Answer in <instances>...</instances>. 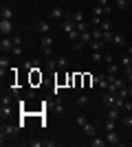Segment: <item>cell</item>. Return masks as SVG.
<instances>
[{
	"mask_svg": "<svg viewBox=\"0 0 132 147\" xmlns=\"http://www.w3.org/2000/svg\"><path fill=\"white\" fill-rule=\"evenodd\" d=\"M11 40H13V46H20V44H22V37L20 35H13Z\"/></svg>",
	"mask_w": 132,
	"mask_h": 147,
	"instance_id": "cell-39",
	"label": "cell"
},
{
	"mask_svg": "<svg viewBox=\"0 0 132 147\" xmlns=\"http://www.w3.org/2000/svg\"><path fill=\"white\" fill-rule=\"evenodd\" d=\"M13 103V97H9V94H2V99H0V105H11Z\"/></svg>",
	"mask_w": 132,
	"mask_h": 147,
	"instance_id": "cell-32",
	"label": "cell"
},
{
	"mask_svg": "<svg viewBox=\"0 0 132 147\" xmlns=\"http://www.w3.org/2000/svg\"><path fill=\"white\" fill-rule=\"evenodd\" d=\"M128 2H130V0H114V7L123 11V9H126V7H128Z\"/></svg>",
	"mask_w": 132,
	"mask_h": 147,
	"instance_id": "cell-34",
	"label": "cell"
},
{
	"mask_svg": "<svg viewBox=\"0 0 132 147\" xmlns=\"http://www.w3.org/2000/svg\"><path fill=\"white\" fill-rule=\"evenodd\" d=\"M88 46H90V51H101L104 46H106V42H104V40H90Z\"/></svg>",
	"mask_w": 132,
	"mask_h": 147,
	"instance_id": "cell-11",
	"label": "cell"
},
{
	"mask_svg": "<svg viewBox=\"0 0 132 147\" xmlns=\"http://www.w3.org/2000/svg\"><path fill=\"white\" fill-rule=\"evenodd\" d=\"M108 2H110V0H97V5H99V7H106Z\"/></svg>",
	"mask_w": 132,
	"mask_h": 147,
	"instance_id": "cell-45",
	"label": "cell"
},
{
	"mask_svg": "<svg viewBox=\"0 0 132 147\" xmlns=\"http://www.w3.org/2000/svg\"><path fill=\"white\" fill-rule=\"evenodd\" d=\"M128 92H130V97H132V84H130V86H128Z\"/></svg>",
	"mask_w": 132,
	"mask_h": 147,
	"instance_id": "cell-47",
	"label": "cell"
},
{
	"mask_svg": "<svg viewBox=\"0 0 132 147\" xmlns=\"http://www.w3.org/2000/svg\"><path fill=\"white\" fill-rule=\"evenodd\" d=\"M106 143L108 145H119L121 143V136L117 134V129H110V132L106 134Z\"/></svg>",
	"mask_w": 132,
	"mask_h": 147,
	"instance_id": "cell-3",
	"label": "cell"
},
{
	"mask_svg": "<svg viewBox=\"0 0 132 147\" xmlns=\"http://www.w3.org/2000/svg\"><path fill=\"white\" fill-rule=\"evenodd\" d=\"M112 44H114V46H126V37L119 35V33H114V35H112Z\"/></svg>",
	"mask_w": 132,
	"mask_h": 147,
	"instance_id": "cell-18",
	"label": "cell"
},
{
	"mask_svg": "<svg viewBox=\"0 0 132 147\" xmlns=\"http://www.w3.org/2000/svg\"><path fill=\"white\" fill-rule=\"evenodd\" d=\"M93 59L97 61V64H99V61H104V55H101L99 51H95V53H93Z\"/></svg>",
	"mask_w": 132,
	"mask_h": 147,
	"instance_id": "cell-38",
	"label": "cell"
},
{
	"mask_svg": "<svg viewBox=\"0 0 132 147\" xmlns=\"http://www.w3.org/2000/svg\"><path fill=\"white\" fill-rule=\"evenodd\" d=\"M75 123L79 125V127H84V125L88 123V117H86V114H77V117H75Z\"/></svg>",
	"mask_w": 132,
	"mask_h": 147,
	"instance_id": "cell-22",
	"label": "cell"
},
{
	"mask_svg": "<svg viewBox=\"0 0 132 147\" xmlns=\"http://www.w3.org/2000/svg\"><path fill=\"white\" fill-rule=\"evenodd\" d=\"M119 70H121V68H119V64H114V61H112V64H108V75L117 77V73H119Z\"/></svg>",
	"mask_w": 132,
	"mask_h": 147,
	"instance_id": "cell-19",
	"label": "cell"
},
{
	"mask_svg": "<svg viewBox=\"0 0 132 147\" xmlns=\"http://www.w3.org/2000/svg\"><path fill=\"white\" fill-rule=\"evenodd\" d=\"M42 55L44 57H51V55H53V51H51V49H42Z\"/></svg>",
	"mask_w": 132,
	"mask_h": 147,
	"instance_id": "cell-42",
	"label": "cell"
},
{
	"mask_svg": "<svg viewBox=\"0 0 132 147\" xmlns=\"http://www.w3.org/2000/svg\"><path fill=\"white\" fill-rule=\"evenodd\" d=\"M101 24V18H97V16H93V26H99Z\"/></svg>",
	"mask_w": 132,
	"mask_h": 147,
	"instance_id": "cell-43",
	"label": "cell"
},
{
	"mask_svg": "<svg viewBox=\"0 0 132 147\" xmlns=\"http://www.w3.org/2000/svg\"><path fill=\"white\" fill-rule=\"evenodd\" d=\"M29 145H31V147H42V145H46V141H38V138H33V141H29Z\"/></svg>",
	"mask_w": 132,
	"mask_h": 147,
	"instance_id": "cell-36",
	"label": "cell"
},
{
	"mask_svg": "<svg viewBox=\"0 0 132 147\" xmlns=\"http://www.w3.org/2000/svg\"><path fill=\"white\" fill-rule=\"evenodd\" d=\"M97 86H99L104 92L108 90V73H101V75H97Z\"/></svg>",
	"mask_w": 132,
	"mask_h": 147,
	"instance_id": "cell-7",
	"label": "cell"
},
{
	"mask_svg": "<svg viewBox=\"0 0 132 147\" xmlns=\"http://www.w3.org/2000/svg\"><path fill=\"white\" fill-rule=\"evenodd\" d=\"M86 46H88V44H84L82 40H77V42H73V49H75V51H84Z\"/></svg>",
	"mask_w": 132,
	"mask_h": 147,
	"instance_id": "cell-35",
	"label": "cell"
},
{
	"mask_svg": "<svg viewBox=\"0 0 132 147\" xmlns=\"http://www.w3.org/2000/svg\"><path fill=\"white\" fill-rule=\"evenodd\" d=\"M104 61H106V64H112L114 57H112V55H104Z\"/></svg>",
	"mask_w": 132,
	"mask_h": 147,
	"instance_id": "cell-44",
	"label": "cell"
},
{
	"mask_svg": "<svg viewBox=\"0 0 132 147\" xmlns=\"http://www.w3.org/2000/svg\"><path fill=\"white\" fill-rule=\"evenodd\" d=\"M121 68H126V70H130V68H132V57H130V53L121 57Z\"/></svg>",
	"mask_w": 132,
	"mask_h": 147,
	"instance_id": "cell-16",
	"label": "cell"
},
{
	"mask_svg": "<svg viewBox=\"0 0 132 147\" xmlns=\"http://www.w3.org/2000/svg\"><path fill=\"white\" fill-rule=\"evenodd\" d=\"M123 112H132V97L126 99V103H123Z\"/></svg>",
	"mask_w": 132,
	"mask_h": 147,
	"instance_id": "cell-37",
	"label": "cell"
},
{
	"mask_svg": "<svg viewBox=\"0 0 132 147\" xmlns=\"http://www.w3.org/2000/svg\"><path fill=\"white\" fill-rule=\"evenodd\" d=\"M35 29H38V33H40V35H49L51 26H49V22H46V20H40V22H38V26H35Z\"/></svg>",
	"mask_w": 132,
	"mask_h": 147,
	"instance_id": "cell-9",
	"label": "cell"
},
{
	"mask_svg": "<svg viewBox=\"0 0 132 147\" xmlns=\"http://www.w3.org/2000/svg\"><path fill=\"white\" fill-rule=\"evenodd\" d=\"M70 18L75 20V24H77V22H82V20H84V11H75V13H70Z\"/></svg>",
	"mask_w": 132,
	"mask_h": 147,
	"instance_id": "cell-33",
	"label": "cell"
},
{
	"mask_svg": "<svg viewBox=\"0 0 132 147\" xmlns=\"http://www.w3.org/2000/svg\"><path fill=\"white\" fill-rule=\"evenodd\" d=\"M0 18H5V20H11V18H13V11H11V7H2V9H0Z\"/></svg>",
	"mask_w": 132,
	"mask_h": 147,
	"instance_id": "cell-17",
	"label": "cell"
},
{
	"mask_svg": "<svg viewBox=\"0 0 132 147\" xmlns=\"http://www.w3.org/2000/svg\"><path fill=\"white\" fill-rule=\"evenodd\" d=\"M75 29L79 31V33H84V31H90V24H88V22H84V20H82V22H77V24H75Z\"/></svg>",
	"mask_w": 132,
	"mask_h": 147,
	"instance_id": "cell-23",
	"label": "cell"
},
{
	"mask_svg": "<svg viewBox=\"0 0 132 147\" xmlns=\"http://www.w3.org/2000/svg\"><path fill=\"white\" fill-rule=\"evenodd\" d=\"M40 42H42V49H51L53 40H51V35H42V37H40Z\"/></svg>",
	"mask_w": 132,
	"mask_h": 147,
	"instance_id": "cell-21",
	"label": "cell"
},
{
	"mask_svg": "<svg viewBox=\"0 0 132 147\" xmlns=\"http://www.w3.org/2000/svg\"><path fill=\"white\" fill-rule=\"evenodd\" d=\"M117 97H119V99H128V97H130L128 88H126V86H123V88H119V90H117Z\"/></svg>",
	"mask_w": 132,
	"mask_h": 147,
	"instance_id": "cell-29",
	"label": "cell"
},
{
	"mask_svg": "<svg viewBox=\"0 0 132 147\" xmlns=\"http://www.w3.org/2000/svg\"><path fill=\"white\" fill-rule=\"evenodd\" d=\"M13 31V24H11V20H0V33H2V35H9V33H11Z\"/></svg>",
	"mask_w": 132,
	"mask_h": 147,
	"instance_id": "cell-6",
	"label": "cell"
},
{
	"mask_svg": "<svg viewBox=\"0 0 132 147\" xmlns=\"http://www.w3.org/2000/svg\"><path fill=\"white\" fill-rule=\"evenodd\" d=\"M49 18H55V20H64L66 18V13H64V9H60V7H53L49 13Z\"/></svg>",
	"mask_w": 132,
	"mask_h": 147,
	"instance_id": "cell-8",
	"label": "cell"
},
{
	"mask_svg": "<svg viewBox=\"0 0 132 147\" xmlns=\"http://www.w3.org/2000/svg\"><path fill=\"white\" fill-rule=\"evenodd\" d=\"M121 121H123V125H126V127H132V112H126Z\"/></svg>",
	"mask_w": 132,
	"mask_h": 147,
	"instance_id": "cell-27",
	"label": "cell"
},
{
	"mask_svg": "<svg viewBox=\"0 0 132 147\" xmlns=\"http://www.w3.org/2000/svg\"><path fill=\"white\" fill-rule=\"evenodd\" d=\"M128 81L132 84V70H128Z\"/></svg>",
	"mask_w": 132,
	"mask_h": 147,
	"instance_id": "cell-46",
	"label": "cell"
},
{
	"mask_svg": "<svg viewBox=\"0 0 132 147\" xmlns=\"http://www.w3.org/2000/svg\"><path fill=\"white\" fill-rule=\"evenodd\" d=\"M93 16H97V18H101V16H106V9L97 5V7H95V9H93Z\"/></svg>",
	"mask_w": 132,
	"mask_h": 147,
	"instance_id": "cell-31",
	"label": "cell"
},
{
	"mask_svg": "<svg viewBox=\"0 0 132 147\" xmlns=\"http://www.w3.org/2000/svg\"><path fill=\"white\" fill-rule=\"evenodd\" d=\"M84 134H86L88 138H93V136L97 134V125H95V123H86V125H84Z\"/></svg>",
	"mask_w": 132,
	"mask_h": 147,
	"instance_id": "cell-10",
	"label": "cell"
},
{
	"mask_svg": "<svg viewBox=\"0 0 132 147\" xmlns=\"http://www.w3.org/2000/svg\"><path fill=\"white\" fill-rule=\"evenodd\" d=\"M99 29L101 31H112V20H101Z\"/></svg>",
	"mask_w": 132,
	"mask_h": 147,
	"instance_id": "cell-24",
	"label": "cell"
},
{
	"mask_svg": "<svg viewBox=\"0 0 132 147\" xmlns=\"http://www.w3.org/2000/svg\"><path fill=\"white\" fill-rule=\"evenodd\" d=\"M31 84H42V73H40V68H33L31 70Z\"/></svg>",
	"mask_w": 132,
	"mask_h": 147,
	"instance_id": "cell-12",
	"label": "cell"
},
{
	"mask_svg": "<svg viewBox=\"0 0 132 147\" xmlns=\"http://www.w3.org/2000/svg\"><path fill=\"white\" fill-rule=\"evenodd\" d=\"M104 127H106V132H110V129H117V121H114V119H108V121L104 123Z\"/></svg>",
	"mask_w": 132,
	"mask_h": 147,
	"instance_id": "cell-26",
	"label": "cell"
},
{
	"mask_svg": "<svg viewBox=\"0 0 132 147\" xmlns=\"http://www.w3.org/2000/svg\"><path fill=\"white\" fill-rule=\"evenodd\" d=\"M108 119H114V121H121L123 119V110L121 108H108Z\"/></svg>",
	"mask_w": 132,
	"mask_h": 147,
	"instance_id": "cell-5",
	"label": "cell"
},
{
	"mask_svg": "<svg viewBox=\"0 0 132 147\" xmlns=\"http://www.w3.org/2000/svg\"><path fill=\"white\" fill-rule=\"evenodd\" d=\"M57 68V59H53V57H46V70H55Z\"/></svg>",
	"mask_w": 132,
	"mask_h": 147,
	"instance_id": "cell-25",
	"label": "cell"
},
{
	"mask_svg": "<svg viewBox=\"0 0 132 147\" xmlns=\"http://www.w3.org/2000/svg\"><path fill=\"white\" fill-rule=\"evenodd\" d=\"M90 145H93V147H106L108 143H106V138H101V136L95 134V136H93V141H90Z\"/></svg>",
	"mask_w": 132,
	"mask_h": 147,
	"instance_id": "cell-15",
	"label": "cell"
},
{
	"mask_svg": "<svg viewBox=\"0 0 132 147\" xmlns=\"http://www.w3.org/2000/svg\"><path fill=\"white\" fill-rule=\"evenodd\" d=\"M57 68H60V70H66V68H68V59H66V57H57Z\"/></svg>",
	"mask_w": 132,
	"mask_h": 147,
	"instance_id": "cell-20",
	"label": "cell"
},
{
	"mask_svg": "<svg viewBox=\"0 0 132 147\" xmlns=\"http://www.w3.org/2000/svg\"><path fill=\"white\" fill-rule=\"evenodd\" d=\"M130 2H132V0H130Z\"/></svg>",
	"mask_w": 132,
	"mask_h": 147,
	"instance_id": "cell-48",
	"label": "cell"
},
{
	"mask_svg": "<svg viewBox=\"0 0 132 147\" xmlns=\"http://www.w3.org/2000/svg\"><path fill=\"white\" fill-rule=\"evenodd\" d=\"M7 68H9V59L2 55L0 57V77H2V79H5V75H7Z\"/></svg>",
	"mask_w": 132,
	"mask_h": 147,
	"instance_id": "cell-14",
	"label": "cell"
},
{
	"mask_svg": "<svg viewBox=\"0 0 132 147\" xmlns=\"http://www.w3.org/2000/svg\"><path fill=\"white\" fill-rule=\"evenodd\" d=\"M11 55H22V49H20V46H13V51H11Z\"/></svg>",
	"mask_w": 132,
	"mask_h": 147,
	"instance_id": "cell-41",
	"label": "cell"
},
{
	"mask_svg": "<svg viewBox=\"0 0 132 147\" xmlns=\"http://www.w3.org/2000/svg\"><path fill=\"white\" fill-rule=\"evenodd\" d=\"M55 112H57V114H62V112H64V105L60 103V99H57V103H55Z\"/></svg>",
	"mask_w": 132,
	"mask_h": 147,
	"instance_id": "cell-40",
	"label": "cell"
},
{
	"mask_svg": "<svg viewBox=\"0 0 132 147\" xmlns=\"http://www.w3.org/2000/svg\"><path fill=\"white\" fill-rule=\"evenodd\" d=\"M101 103L106 105V108H112V105L117 103V94H114V92H110V90H106L104 94H101Z\"/></svg>",
	"mask_w": 132,
	"mask_h": 147,
	"instance_id": "cell-2",
	"label": "cell"
},
{
	"mask_svg": "<svg viewBox=\"0 0 132 147\" xmlns=\"http://www.w3.org/2000/svg\"><path fill=\"white\" fill-rule=\"evenodd\" d=\"M11 114V105H0V117L5 119V117H9Z\"/></svg>",
	"mask_w": 132,
	"mask_h": 147,
	"instance_id": "cell-28",
	"label": "cell"
},
{
	"mask_svg": "<svg viewBox=\"0 0 132 147\" xmlns=\"http://www.w3.org/2000/svg\"><path fill=\"white\" fill-rule=\"evenodd\" d=\"M20 125H11V123H2L0 125V136H2V143H5V136H16L18 134Z\"/></svg>",
	"mask_w": 132,
	"mask_h": 147,
	"instance_id": "cell-1",
	"label": "cell"
},
{
	"mask_svg": "<svg viewBox=\"0 0 132 147\" xmlns=\"http://www.w3.org/2000/svg\"><path fill=\"white\" fill-rule=\"evenodd\" d=\"M88 103H90V97H88V94H79V97L75 99V105H79V108H86Z\"/></svg>",
	"mask_w": 132,
	"mask_h": 147,
	"instance_id": "cell-13",
	"label": "cell"
},
{
	"mask_svg": "<svg viewBox=\"0 0 132 147\" xmlns=\"http://www.w3.org/2000/svg\"><path fill=\"white\" fill-rule=\"evenodd\" d=\"M0 51H2V53H11L13 51V40L11 37H2V42H0Z\"/></svg>",
	"mask_w": 132,
	"mask_h": 147,
	"instance_id": "cell-4",
	"label": "cell"
},
{
	"mask_svg": "<svg viewBox=\"0 0 132 147\" xmlns=\"http://www.w3.org/2000/svg\"><path fill=\"white\" fill-rule=\"evenodd\" d=\"M112 35H114L112 31H104V35H101V40H104L106 44H110V42H112Z\"/></svg>",
	"mask_w": 132,
	"mask_h": 147,
	"instance_id": "cell-30",
	"label": "cell"
}]
</instances>
